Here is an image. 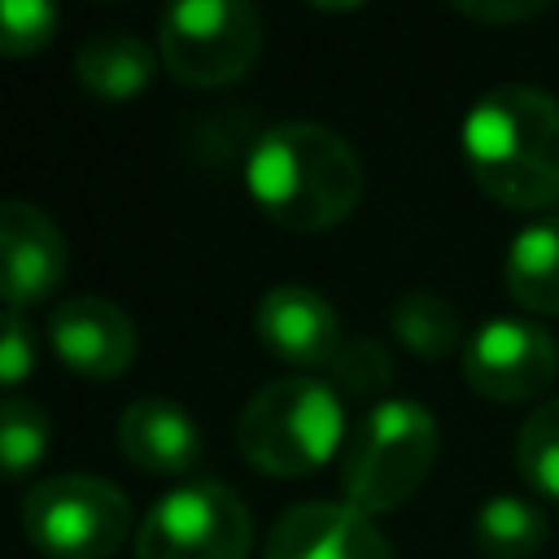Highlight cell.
Returning a JSON list of instances; mask_svg holds the SVG:
<instances>
[{
    "mask_svg": "<svg viewBox=\"0 0 559 559\" xmlns=\"http://www.w3.org/2000/svg\"><path fill=\"white\" fill-rule=\"evenodd\" d=\"M559 376V341L537 319H485L463 345V380L489 402H533Z\"/></svg>",
    "mask_w": 559,
    "mask_h": 559,
    "instance_id": "8",
    "label": "cell"
},
{
    "mask_svg": "<svg viewBox=\"0 0 559 559\" xmlns=\"http://www.w3.org/2000/svg\"><path fill=\"white\" fill-rule=\"evenodd\" d=\"M70 249L61 227L31 201H0V306L26 310L66 280Z\"/></svg>",
    "mask_w": 559,
    "mask_h": 559,
    "instance_id": "9",
    "label": "cell"
},
{
    "mask_svg": "<svg viewBox=\"0 0 559 559\" xmlns=\"http://www.w3.org/2000/svg\"><path fill=\"white\" fill-rule=\"evenodd\" d=\"M546 542V511L528 498L498 493L472 515V546L485 559H528Z\"/></svg>",
    "mask_w": 559,
    "mask_h": 559,
    "instance_id": "17",
    "label": "cell"
},
{
    "mask_svg": "<svg viewBox=\"0 0 559 559\" xmlns=\"http://www.w3.org/2000/svg\"><path fill=\"white\" fill-rule=\"evenodd\" d=\"M118 450L153 476H183L201 463V428L170 397H135L118 415Z\"/></svg>",
    "mask_w": 559,
    "mask_h": 559,
    "instance_id": "13",
    "label": "cell"
},
{
    "mask_svg": "<svg viewBox=\"0 0 559 559\" xmlns=\"http://www.w3.org/2000/svg\"><path fill=\"white\" fill-rule=\"evenodd\" d=\"M22 533L44 559H109L131 533V502L100 476H48L22 498Z\"/></svg>",
    "mask_w": 559,
    "mask_h": 559,
    "instance_id": "5",
    "label": "cell"
},
{
    "mask_svg": "<svg viewBox=\"0 0 559 559\" xmlns=\"http://www.w3.org/2000/svg\"><path fill=\"white\" fill-rule=\"evenodd\" d=\"M454 9L472 22H528L546 9V0H459Z\"/></svg>",
    "mask_w": 559,
    "mask_h": 559,
    "instance_id": "23",
    "label": "cell"
},
{
    "mask_svg": "<svg viewBox=\"0 0 559 559\" xmlns=\"http://www.w3.org/2000/svg\"><path fill=\"white\" fill-rule=\"evenodd\" d=\"M502 284L520 310L559 314V214H537L511 236Z\"/></svg>",
    "mask_w": 559,
    "mask_h": 559,
    "instance_id": "14",
    "label": "cell"
},
{
    "mask_svg": "<svg viewBox=\"0 0 559 559\" xmlns=\"http://www.w3.org/2000/svg\"><path fill=\"white\" fill-rule=\"evenodd\" d=\"M253 205L288 231H328L362 201V162L354 144L323 122L271 127L245 162Z\"/></svg>",
    "mask_w": 559,
    "mask_h": 559,
    "instance_id": "2",
    "label": "cell"
},
{
    "mask_svg": "<svg viewBox=\"0 0 559 559\" xmlns=\"http://www.w3.org/2000/svg\"><path fill=\"white\" fill-rule=\"evenodd\" d=\"M61 31V13L48 0H0V57L44 52Z\"/></svg>",
    "mask_w": 559,
    "mask_h": 559,
    "instance_id": "21",
    "label": "cell"
},
{
    "mask_svg": "<svg viewBox=\"0 0 559 559\" xmlns=\"http://www.w3.org/2000/svg\"><path fill=\"white\" fill-rule=\"evenodd\" d=\"M328 380L341 397H376L393 380V358L371 336H345L336 358L328 362Z\"/></svg>",
    "mask_w": 559,
    "mask_h": 559,
    "instance_id": "20",
    "label": "cell"
},
{
    "mask_svg": "<svg viewBox=\"0 0 559 559\" xmlns=\"http://www.w3.org/2000/svg\"><path fill=\"white\" fill-rule=\"evenodd\" d=\"M52 419L31 397H0V476H26L48 459Z\"/></svg>",
    "mask_w": 559,
    "mask_h": 559,
    "instance_id": "18",
    "label": "cell"
},
{
    "mask_svg": "<svg viewBox=\"0 0 559 559\" xmlns=\"http://www.w3.org/2000/svg\"><path fill=\"white\" fill-rule=\"evenodd\" d=\"M389 328L397 336L402 349H411L415 358H445V354H463V319L454 310V301H445L441 293H428V288H415V293H402L393 306H389Z\"/></svg>",
    "mask_w": 559,
    "mask_h": 559,
    "instance_id": "16",
    "label": "cell"
},
{
    "mask_svg": "<svg viewBox=\"0 0 559 559\" xmlns=\"http://www.w3.org/2000/svg\"><path fill=\"white\" fill-rule=\"evenodd\" d=\"M39 367V332L26 310L0 306V389L26 384Z\"/></svg>",
    "mask_w": 559,
    "mask_h": 559,
    "instance_id": "22",
    "label": "cell"
},
{
    "mask_svg": "<svg viewBox=\"0 0 559 559\" xmlns=\"http://www.w3.org/2000/svg\"><path fill=\"white\" fill-rule=\"evenodd\" d=\"M463 162L507 210L559 205V96L533 83L489 87L463 118Z\"/></svg>",
    "mask_w": 559,
    "mask_h": 559,
    "instance_id": "1",
    "label": "cell"
},
{
    "mask_svg": "<svg viewBox=\"0 0 559 559\" xmlns=\"http://www.w3.org/2000/svg\"><path fill=\"white\" fill-rule=\"evenodd\" d=\"M253 520L223 480H192L148 507L135 533V559H249Z\"/></svg>",
    "mask_w": 559,
    "mask_h": 559,
    "instance_id": "7",
    "label": "cell"
},
{
    "mask_svg": "<svg viewBox=\"0 0 559 559\" xmlns=\"http://www.w3.org/2000/svg\"><path fill=\"white\" fill-rule=\"evenodd\" d=\"M262 559H397L389 537L371 524V515L349 502H297L288 507Z\"/></svg>",
    "mask_w": 559,
    "mask_h": 559,
    "instance_id": "11",
    "label": "cell"
},
{
    "mask_svg": "<svg viewBox=\"0 0 559 559\" xmlns=\"http://www.w3.org/2000/svg\"><path fill=\"white\" fill-rule=\"evenodd\" d=\"M515 467L520 476L542 489L546 498H559V397H546L515 432Z\"/></svg>",
    "mask_w": 559,
    "mask_h": 559,
    "instance_id": "19",
    "label": "cell"
},
{
    "mask_svg": "<svg viewBox=\"0 0 559 559\" xmlns=\"http://www.w3.org/2000/svg\"><path fill=\"white\" fill-rule=\"evenodd\" d=\"M48 345L61 367L83 380H114L135 362L140 332L109 297H70L48 314Z\"/></svg>",
    "mask_w": 559,
    "mask_h": 559,
    "instance_id": "10",
    "label": "cell"
},
{
    "mask_svg": "<svg viewBox=\"0 0 559 559\" xmlns=\"http://www.w3.org/2000/svg\"><path fill=\"white\" fill-rule=\"evenodd\" d=\"M236 445L262 476H310L345 450L341 393L310 376L266 380L236 419Z\"/></svg>",
    "mask_w": 559,
    "mask_h": 559,
    "instance_id": "3",
    "label": "cell"
},
{
    "mask_svg": "<svg viewBox=\"0 0 559 559\" xmlns=\"http://www.w3.org/2000/svg\"><path fill=\"white\" fill-rule=\"evenodd\" d=\"M157 52L131 31H96L74 48V74L96 100H131L157 74Z\"/></svg>",
    "mask_w": 559,
    "mask_h": 559,
    "instance_id": "15",
    "label": "cell"
},
{
    "mask_svg": "<svg viewBox=\"0 0 559 559\" xmlns=\"http://www.w3.org/2000/svg\"><path fill=\"white\" fill-rule=\"evenodd\" d=\"M437 419L411 397L376 402L345 437L341 450V489L345 502L362 515L397 511L437 463Z\"/></svg>",
    "mask_w": 559,
    "mask_h": 559,
    "instance_id": "4",
    "label": "cell"
},
{
    "mask_svg": "<svg viewBox=\"0 0 559 559\" xmlns=\"http://www.w3.org/2000/svg\"><path fill=\"white\" fill-rule=\"evenodd\" d=\"M253 328H258L262 345L293 367H323L328 371V362L336 358V349L345 341L332 301L323 293H314L310 284L266 288L258 310H253Z\"/></svg>",
    "mask_w": 559,
    "mask_h": 559,
    "instance_id": "12",
    "label": "cell"
},
{
    "mask_svg": "<svg viewBox=\"0 0 559 559\" xmlns=\"http://www.w3.org/2000/svg\"><path fill=\"white\" fill-rule=\"evenodd\" d=\"M262 17L249 0H179L162 13L157 57L188 87H227L253 70Z\"/></svg>",
    "mask_w": 559,
    "mask_h": 559,
    "instance_id": "6",
    "label": "cell"
}]
</instances>
